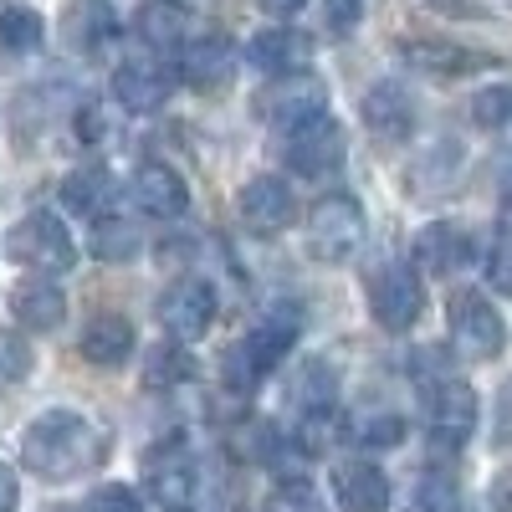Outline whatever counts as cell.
I'll return each instance as SVG.
<instances>
[{"mask_svg":"<svg viewBox=\"0 0 512 512\" xmlns=\"http://www.w3.org/2000/svg\"><path fill=\"white\" fill-rule=\"evenodd\" d=\"M16 472H11V466H0V512H16Z\"/></svg>","mask_w":512,"mask_h":512,"instance_id":"obj_38","label":"cell"},{"mask_svg":"<svg viewBox=\"0 0 512 512\" xmlns=\"http://www.w3.org/2000/svg\"><path fill=\"white\" fill-rule=\"evenodd\" d=\"M364 123L374 128L379 139H410V128H415L410 93L395 88V82H374V88L364 93Z\"/></svg>","mask_w":512,"mask_h":512,"instance_id":"obj_19","label":"cell"},{"mask_svg":"<svg viewBox=\"0 0 512 512\" xmlns=\"http://www.w3.org/2000/svg\"><path fill=\"white\" fill-rule=\"evenodd\" d=\"M451 344L466 359H497L507 349V323L482 292H456L451 297Z\"/></svg>","mask_w":512,"mask_h":512,"instance_id":"obj_7","label":"cell"},{"mask_svg":"<svg viewBox=\"0 0 512 512\" xmlns=\"http://www.w3.org/2000/svg\"><path fill=\"white\" fill-rule=\"evenodd\" d=\"M144 482H149V492L164 507H190V497H195V456H190V441L164 436L159 446H149L144 451Z\"/></svg>","mask_w":512,"mask_h":512,"instance_id":"obj_10","label":"cell"},{"mask_svg":"<svg viewBox=\"0 0 512 512\" xmlns=\"http://www.w3.org/2000/svg\"><path fill=\"white\" fill-rule=\"evenodd\" d=\"M323 16H328V31L349 36L364 21V0H323Z\"/></svg>","mask_w":512,"mask_h":512,"instance_id":"obj_34","label":"cell"},{"mask_svg":"<svg viewBox=\"0 0 512 512\" xmlns=\"http://www.w3.org/2000/svg\"><path fill=\"white\" fill-rule=\"evenodd\" d=\"M26 369H31V349L21 344V338L0 333V384H16V379H26Z\"/></svg>","mask_w":512,"mask_h":512,"instance_id":"obj_33","label":"cell"},{"mask_svg":"<svg viewBox=\"0 0 512 512\" xmlns=\"http://www.w3.org/2000/svg\"><path fill=\"white\" fill-rule=\"evenodd\" d=\"M251 67L267 72V77H292V72H308L313 62V36L292 31V26H272V31H256L251 47H246Z\"/></svg>","mask_w":512,"mask_h":512,"instance_id":"obj_13","label":"cell"},{"mask_svg":"<svg viewBox=\"0 0 512 512\" xmlns=\"http://www.w3.org/2000/svg\"><path fill=\"white\" fill-rule=\"evenodd\" d=\"M297 415H313V410H333V374L328 364H308L303 379H297Z\"/></svg>","mask_w":512,"mask_h":512,"instance_id":"obj_29","label":"cell"},{"mask_svg":"<svg viewBox=\"0 0 512 512\" xmlns=\"http://www.w3.org/2000/svg\"><path fill=\"white\" fill-rule=\"evenodd\" d=\"M6 251L16 256L21 267L41 272V277L72 272V262H77V246H72L67 226L52 216V210H36V216L16 221V226H11V236H6Z\"/></svg>","mask_w":512,"mask_h":512,"instance_id":"obj_5","label":"cell"},{"mask_svg":"<svg viewBox=\"0 0 512 512\" xmlns=\"http://www.w3.org/2000/svg\"><path fill=\"white\" fill-rule=\"evenodd\" d=\"M349 436H354L359 446L384 451V446H400V441H405V420H400L395 410H364V415L349 420Z\"/></svg>","mask_w":512,"mask_h":512,"instance_id":"obj_28","label":"cell"},{"mask_svg":"<svg viewBox=\"0 0 512 512\" xmlns=\"http://www.w3.org/2000/svg\"><path fill=\"white\" fill-rule=\"evenodd\" d=\"M492 507H497V512H512V472H502V477L492 482Z\"/></svg>","mask_w":512,"mask_h":512,"instance_id":"obj_39","label":"cell"},{"mask_svg":"<svg viewBox=\"0 0 512 512\" xmlns=\"http://www.w3.org/2000/svg\"><path fill=\"white\" fill-rule=\"evenodd\" d=\"M364 205L354 195H323L308 210V251L318 262H349L364 246Z\"/></svg>","mask_w":512,"mask_h":512,"instance_id":"obj_4","label":"cell"},{"mask_svg":"<svg viewBox=\"0 0 512 512\" xmlns=\"http://www.w3.org/2000/svg\"><path fill=\"white\" fill-rule=\"evenodd\" d=\"M487 277L497 292H512V200L502 210V226H497V241L487 251Z\"/></svg>","mask_w":512,"mask_h":512,"instance_id":"obj_31","label":"cell"},{"mask_svg":"<svg viewBox=\"0 0 512 512\" xmlns=\"http://www.w3.org/2000/svg\"><path fill=\"white\" fill-rule=\"evenodd\" d=\"M425 308V287H420V272L410 262H400V256H390V262H379L369 272V313L379 328L390 333H405Z\"/></svg>","mask_w":512,"mask_h":512,"instance_id":"obj_6","label":"cell"},{"mask_svg":"<svg viewBox=\"0 0 512 512\" xmlns=\"http://www.w3.org/2000/svg\"><path fill=\"white\" fill-rule=\"evenodd\" d=\"M297 344V313H272L267 323H256L241 344L226 354V384H236L241 395H251Z\"/></svg>","mask_w":512,"mask_h":512,"instance_id":"obj_2","label":"cell"},{"mask_svg":"<svg viewBox=\"0 0 512 512\" xmlns=\"http://www.w3.org/2000/svg\"><path fill=\"white\" fill-rule=\"evenodd\" d=\"M103 134H108L103 108H82V113H77V139H82V144H98Z\"/></svg>","mask_w":512,"mask_h":512,"instance_id":"obj_37","label":"cell"},{"mask_svg":"<svg viewBox=\"0 0 512 512\" xmlns=\"http://www.w3.org/2000/svg\"><path fill=\"white\" fill-rule=\"evenodd\" d=\"M231 67H236V47L226 36H200V41H190V47L180 52V77L190 82L195 93H216L221 82L231 77Z\"/></svg>","mask_w":512,"mask_h":512,"instance_id":"obj_17","label":"cell"},{"mask_svg":"<svg viewBox=\"0 0 512 512\" xmlns=\"http://www.w3.org/2000/svg\"><path fill=\"white\" fill-rule=\"evenodd\" d=\"M262 113L277 123V128H297L318 113H328V88L308 72H292V77H277V88L262 98Z\"/></svg>","mask_w":512,"mask_h":512,"instance_id":"obj_12","label":"cell"},{"mask_svg":"<svg viewBox=\"0 0 512 512\" xmlns=\"http://www.w3.org/2000/svg\"><path fill=\"white\" fill-rule=\"evenodd\" d=\"M82 512H139V497L128 492V487H98Z\"/></svg>","mask_w":512,"mask_h":512,"instance_id":"obj_35","label":"cell"},{"mask_svg":"<svg viewBox=\"0 0 512 512\" xmlns=\"http://www.w3.org/2000/svg\"><path fill=\"white\" fill-rule=\"evenodd\" d=\"M164 512H190V507H164Z\"/></svg>","mask_w":512,"mask_h":512,"instance_id":"obj_41","label":"cell"},{"mask_svg":"<svg viewBox=\"0 0 512 512\" xmlns=\"http://www.w3.org/2000/svg\"><path fill=\"white\" fill-rule=\"evenodd\" d=\"M262 6H267L272 16H297V11L308 6V0H262Z\"/></svg>","mask_w":512,"mask_h":512,"instance_id":"obj_40","label":"cell"},{"mask_svg":"<svg viewBox=\"0 0 512 512\" xmlns=\"http://www.w3.org/2000/svg\"><path fill=\"white\" fill-rule=\"evenodd\" d=\"M11 313H16L21 328L47 333L67 318V297L52 282H21V287H11Z\"/></svg>","mask_w":512,"mask_h":512,"instance_id":"obj_20","label":"cell"},{"mask_svg":"<svg viewBox=\"0 0 512 512\" xmlns=\"http://www.w3.org/2000/svg\"><path fill=\"white\" fill-rule=\"evenodd\" d=\"M405 62L420 67V72H436V77H461V72L492 67V57L466 52V47H451V41H405Z\"/></svg>","mask_w":512,"mask_h":512,"instance_id":"obj_22","label":"cell"},{"mask_svg":"<svg viewBox=\"0 0 512 512\" xmlns=\"http://www.w3.org/2000/svg\"><path fill=\"white\" fill-rule=\"evenodd\" d=\"M333 497L344 512H384L390 507V477L374 461H338L333 466Z\"/></svg>","mask_w":512,"mask_h":512,"instance_id":"obj_14","label":"cell"},{"mask_svg":"<svg viewBox=\"0 0 512 512\" xmlns=\"http://www.w3.org/2000/svg\"><path fill=\"white\" fill-rule=\"evenodd\" d=\"M344 154H349V139H344V128H338V118H328V113L287 128L282 159H287V169H297V175H308V180L333 175V169L344 164Z\"/></svg>","mask_w":512,"mask_h":512,"instance_id":"obj_8","label":"cell"},{"mask_svg":"<svg viewBox=\"0 0 512 512\" xmlns=\"http://www.w3.org/2000/svg\"><path fill=\"white\" fill-rule=\"evenodd\" d=\"M267 512H323V497L308 487V482H282L272 497H267Z\"/></svg>","mask_w":512,"mask_h":512,"instance_id":"obj_32","label":"cell"},{"mask_svg":"<svg viewBox=\"0 0 512 512\" xmlns=\"http://www.w3.org/2000/svg\"><path fill=\"white\" fill-rule=\"evenodd\" d=\"M195 379V359L185 354V344H159L144 364V384L149 390H175V384Z\"/></svg>","mask_w":512,"mask_h":512,"instance_id":"obj_27","label":"cell"},{"mask_svg":"<svg viewBox=\"0 0 512 512\" xmlns=\"http://www.w3.org/2000/svg\"><path fill=\"white\" fill-rule=\"evenodd\" d=\"M236 210H241V226L251 236H282L297 221V195H292V185L282 175H256L241 190Z\"/></svg>","mask_w":512,"mask_h":512,"instance_id":"obj_11","label":"cell"},{"mask_svg":"<svg viewBox=\"0 0 512 512\" xmlns=\"http://www.w3.org/2000/svg\"><path fill=\"white\" fill-rule=\"evenodd\" d=\"M159 323L175 344H195L216 323V287L205 277H180L169 282V292L159 297Z\"/></svg>","mask_w":512,"mask_h":512,"instance_id":"obj_9","label":"cell"},{"mask_svg":"<svg viewBox=\"0 0 512 512\" xmlns=\"http://www.w3.org/2000/svg\"><path fill=\"white\" fill-rule=\"evenodd\" d=\"M420 507H425V512H451V507H456L451 477H425V482H420Z\"/></svg>","mask_w":512,"mask_h":512,"instance_id":"obj_36","label":"cell"},{"mask_svg":"<svg viewBox=\"0 0 512 512\" xmlns=\"http://www.w3.org/2000/svg\"><path fill=\"white\" fill-rule=\"evenodd\" d=\"M82 354H88L93 364H103V369H118L128 354H134V323L118 318V313H98L88 323V333H82Z\"/></svg>","mask_w":512,"mask_h":512,"instance_id":"obj_21","label":"cell"},{"mask_svg":"<svg viewBox=\"0 0 512 512\" xmlns=\"http://www.w3.org/2000/svg\"><path fill=\"white\" fill-rule=\"evenodd\" d=\"M113 200V175L103 164H88V169H72L62 180V205L77 210V216H103Z\"/></svg>","mask_w":512,"mask_h":512,"instance_id":"obj_23","label":"cell"},{"mask_svg":"<svg viewBox=\"0 0 512 512\" xmlns=\"http://www.w3.org/2000/svg\"><path fill=\"white\" fill-rule=\"evenodd\" d=\"M472 118H477V128L512 134V88H482L472 98Z\"/></svg>","mask_w":512,"mask_h":512,"instance_id":"obj_30","label":"cell"},{"mask_svg":"<svg viewBox=\"0 0 512 512\" xmlns=\"http://www.w3.org/2000/svg\"><path fill=\"white\" fill-rule=\"evenodd\" d=\"M472 236H466L456 221H436V226H425L420 236H415V262L425 267V272H456L461 262H472Z\"/></svg>","mask_w":512,"mask_h":512,"instance_id":"obj_18","label":"cell"},{"mask_svg":"<svg viewBox=\"0 0 512 512\" xmlns=\"http://www.w3.org/2000/svg\"><path fill=\"white\" fill-rule=\"evenodd\" d=\"M169 93H175V82H169V72L159 62H123L113 72V98L128 113H159L169 103Z\"/></svg>","mask_w":512,"mask_h":512,"instance_id":"obj_16","label":"cell"},{"mask_svg":"<svg viewBox=\"0 0 512 512\" xmlns=\"http://www.w3.org/2000/svg\"><path fill=\"white\" fill-rule=\"evenodd\" d=\"M420 400H425V425H431V441L456 451L472 441L477 431V390L466 384L461 374H436V379H420Z\"/></svg>","mask_w":512,"mask_h":512,"instance_id":"obj_3","label":"cell"},{"mask_svg":"<svg viewBox=\"0 0 512 512\" xmlns=\"http://www.w3.org/2000/svg\"><path fill=\"white\" fill-rule=\"evenodd\" d=\"M144 251V231L123 216H93V256L103 262H128Z\"/></svg>","mask_w":512,"mask_h":512,"instance_id":"obj_24","label":"cell"},{"mask_svg":"<svg viewBox=\"0 0 512 512\" xmlns=\"http://www.w3.org/2000/svg\"><path fill=\"white\" fill-rule=\"evenodd\" d=\"M113 436L103 431L98 420L77 415V410H47L26 425L21 436V461L26 472H36L41 482H72V477H88L108 461Z\"/></svg>","mask_w":512,"mask_h":512,"instance_id":"obj_1","label":"cell"},{"mask_svg":"<svg viewBox=\"0 0 512 512\" xmlns=\"http://www.w3.org/2000/svg\"><path fill=\"white\" fill-rule=\"evenodd\" d=\"M47 41V21H41L31 6H6L0 11V52L6 57H26Z\"/></svg>","mask_w":512,"mask_h":512,"instance_id":"obj_25","label":"cell"},{"mask_svg":"<svg viewBox=\"0 0 512 512\" xmlns=\"http://www.w3.org/2000/svg\"><path fill=\"white\" fill-rule=\"evenodd\" d=\"M128 195H134V205L144 216H159V221H175L190 210V185L169 164H144L134 175V185H128Z\"/></svg>","mask_w":512,"mask_h":512,"instance_id":"obj_15","label":"cell"},{"mask_svg":"<svg viewBox=\"0 0 512 512\" xmlns=\"http://www.w3.org/2000/svg\"><path fill=\"white\" fill-rule=\"evenodd\" d=\"M139 36L149 41V47H180L185 41V11L175 6V0H149V6L139 11Z\"/></svg>","mask_w":512,"mask_h":512,"instance_id":"obj_26","label":"cell"}]
</instances>
